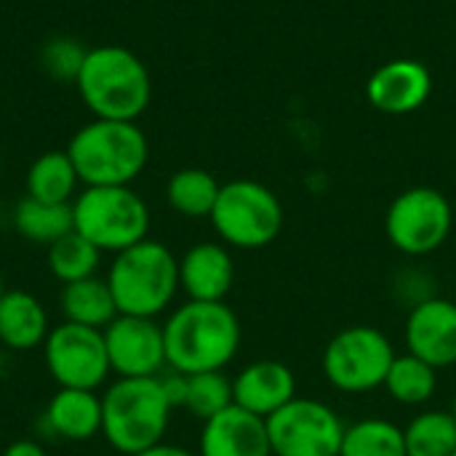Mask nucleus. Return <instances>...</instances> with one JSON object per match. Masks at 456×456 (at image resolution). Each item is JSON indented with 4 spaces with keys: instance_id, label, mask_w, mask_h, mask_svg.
I'll list each match as a JSON object with an SVG mask.
<instances>
[{
    "instance_id": "1",
    "label": "nucleus",
    "mask_w": 456,
    "mask_h": 456,
    "mask_svg": "<svg viewBox=\"0 0 456 456\" xmlns=\"http://www.w3.org/2000/svg\"><path fill=\"white\" fill-rule=\"evenodd\" d=\"M240 321L224 302L187 299L163 323L166 366L179 374L222 371L240 350Z\"/></svg>"
},
{
    "instance_id": "2",
    "label": "nucleus",
    "mask_w": 456,
    "mask_h": 456,
    "mask_svg": "<svg viewBox=\"0 0 456 456\" xmlns=\"http://www.w3.org/2000/svg\"><path fill=\"white\" fill-rule=\"evenodd\" d=\"M75 83L86 107L102 120H136L152 96L144 61L123 45L91 48Z\"/></svg>"
},
{
    "instance_id": "3",
    "label": "nucleus",
    "mask_w": 456,
    "mask_h": 456,
    "mask_svg": "<svg viewBox=\"0 0 456 456\" xmlns=\"http://www.w3.org/2000/svg\"><path fill=\"white\" fill-rule=\"evenodd\" d=\"M67 155L86 187H128L150 160V144L136 120H102L83 126Z\"/></svg>"
},
{
    "instance_id": "4",
    "label": "nucleus",
    "mask_w": 456,
    "mask_h": 456,
    "mask_svg": "<svg viewBox=\"0 0 456 456\" xmlns=\"http://www.w3.org/2000/svg\"><path fill=\"white\" fill-rule=\"evenodd\" d=\"M171 411L160 377L118 379L102 395V433L115 452L136 456L163 444Z\"/></svg>"
},
{
    "instance_id": "5",
    "label": "nucleus",
    "mask_w": 456,
    "mask_h": 456,
    "mask_svg": "<svg viewBox=\"0 0 456 456\" xmlns=\"http://www.w3.org/2000/svg\"><path fill=\"white\" fill-rule=\"evenodd\" d=\"M104 281L115 297L118 315L155 318L179 291V259L163 243L144 238L115 254Z\"/></svg>"
},
{
    "instance_id": "6",
    "label": "nucleus",
    "mask_w": 456,
    "mask_h": 456,
    "mask_svg": "<svg viewBox=\"0 0 456 456\" xmlns=\"http://www.w3.org/2000/svg\"><path fill=\"white\" fill-rule=\"evenodd\" d=\"M75 232L99 251L120 254L150 232L147 203L131 187H86L72 203Z\"/></svg>"
},
{
    "instance_id": "7",
    "label": "nucleus",
    "mask_w": 456,
    "mask_h": 456,
    "mask_svg": "<svg viewBox=\"0 0 456 456\" xmlns=\"http://www.w3.org/2000/svg\"><path fill=\"white\" fill-rule=\"evenodd\" d=\"M208 219L227 246L256 251L281 235L283 206L270 187L254 179H235L222 184Z\"/></svg>"
},
{
    "instance_id": "8",
    "label": "nucleus",
    "mask_w": 456,
    "mask_h": 456,
    "mask_svg": "<svg viewBox=\"0 0 456 456\" xmlns=\"http://www.w3.org/2000/svg\"><path fill=\"white\" fill-rule=\"evenodd\" d=\"M395 361V347L385 331L374 326L342 329L323 350V377L331 387L361 395L385 387L387 371Z\"/></svg>"
},
{
    "instance_id": "9",
    "label": "nucleus",
    "mask_w": 456,
    "mask_h": 456,
    "mask_svg": "<svg viewBox=\"0 0 456 456\" xmlns=\"http://www.w3.org/2000/svg\"><path fill=\"white\" fill-rule=\"evenodd\" d=\"M452 227V203L433 187H411L401 192L385 216L387 240L406 256H428L438 251L449 240Z\"/></svg>"
},
{
    "instance_id": "10",
    "label": "nucleus",
    "mask_w": 456,
    "mask_h": 456,
    "mask_svg": "<svg viewBox=\"0 0 456 456\" xmlns=\"http://www.w3.org/2000/svg\"><path fill=\"white\" fill-rule=\"evenodd\" d=\"M265 422L273 456H339L347 430L339 414L315 398H294Z\"/></svg>"
},
{
    "instance_id": "11",
    "label": "nucleus",
    "mask_w": 456,
    "mask_h": 456,
    "mask_svg": "<svg viewBox=\"0 0 456 456\" xmlns=\"http://www.w3.org/2000/svg\"><path fill=\"white\" fill-rule=\"evenodd\" d=\"M43 355H45L48 374L59 387L96 390L112 374L104 331L99 329L64 321L48 331L43 342Z\"/></svg>"
},
{
    "instance_id": "12",
    "label": "nucleus",
    "mask_w": 456,
    "mask_h": 456,
    "mask_svg": "<svg viewBox=\"0 0 456 456\" xmlns=\"http://www.w3.org/2000/svg\"><path fill=\"white\" fill-rule=\"evenodd\" d=\"M104 345L110 369L118 379L160 377V369L166 366L163 326H158L155 318L118 315L104 329Z\"/></svg>"
},
{
    "instance_id": "13",
    "label": "nucleus",
    "mask_w": 456,
    "mask_h": 456,
    "mask_svg": "<svg viewBox=\"0 0 456 456\" xmlns=\"http://www.w3.org/2000/svg\"><path fill=\"white\" fill-rule=\"evenodd\" d=\"M406 350L436 369L456 363V302L428 297L414 302L403 326Z\"/></svg>"
},
{
    "instance_id": "14",
    "label": "nucleus",
    "mask_w": 456,
    "mask_h": 456,
    "mask_svg": "<svg viewBox=\"0 0 456 456\" xmlns=\"http://www.w3.org/2000/svg\"><path fill=\"white\" fill-rule=\"evenodd\" d=\"M198 456H273L267 422L232 403L203 422Z\"/></svg>"
},
{
    "instance_id": "15",
    "label": "nucleus",
    "mask_w": 456,
    "mask_h": 456,
    "mask_svg": "<svg viewBox=\"0 0 456 456\" xmlns=\"http://www.w3.org/2000/svg\"><path fill=\"white\" fill-rule=\"evenodd\" d=\"M430 88H433V80L425 64L414 59H395V61L382 64L371 75L366 94H369V102L379 112L406 115V112L419 110L428 102Z\"/></svg>"
},
{
    "instance_id": "16",
    "label": "nucleus",
    "mask_w": 456,
    "mask_h": 456,
    "mask_svg": "<svg viewBox=\"0 0 456 456\" xmlns=\"http://www.w3.org/2000/svg\"><path fill=\"white\" fill-rule=\"evenodd\" d=\"M297 398V377L281 361L248 363L232 379V403L267 419Z\"/></svg>"
},
{
    "instance_id": "17",
    "label": "nucleus",
    "mask_w": 456,
    "mask_h": 456,
    "mask_svg": "<svg viewBox=\"0 0 456 456\" xmlns=\"http://www.w3.org/2000/svg\"><path fill=\"white\" fill-rule=\"evenodd\" d=\"M235 281V265L222 243H195L179 259V289L192 302H224Z\"/></svg>"
},
{
    "instance_id": "18",
    "label": "nucleus",
    "mask_w": 456,
    "mask_h": 456,
    "mask_svg": "<svg viewBox=\"0 0 456 456\" xmlns=\"http://www.w3.org/2000/svg\"><path fill=\"white\" fill-rule=\"evenodd\" d=\"M45 422L64 441H91L102 433V395L96 390L59 387L48 401Z\"/></svg>"
},
{
    "instance_id": "19",
    "label": "nucleus",
    "mask_w": 456,
    "mask_h": 456,
    "mask_svg": "<svg viewBox=\"0 0 456 456\" xmlns=\"http://www.w3.org/2000/svg\"><path fill=\"white\" fill-rule=\"evenodd\" d=\"M51 326L43 305L27 291H3L0 342L8 350H35L45 342Z\"/></svg>"
},
{
    "instance_id": "20",
    "label": "nucleus",
    "mask_w": 456,
    "mask_h": 456,
    "mask_svg": "<svg viewBox=\"0 0 456 456\" xmlns=\"http://www.w3.org/2000/svg\"><path fill=\"white\" fill-rule=\"evenodd\" d=\"M59 305H61V315L67 323L99 329V331H104L118 318L115 297H112L107 281H102L96 275L86 278V281L67 283L61 289Z\"/></svg>"
},
{
    "instance_id": "21",
    "label": "nucleus",
    "mask_w": 456,
    "mask_h": 456,
    "mask_svg": "<svg viewBox=\"0 0 456 456\" xmlns=\"http://www.w3.org/2000/svg\"><path fill=\"white\" fill-rule=\"evenodd\" d=\"M77 182L80 176L67 150L43 152L27 171V195L43 203H69Z\"/></svg>"
},
{
    "instance_id": "22",
    "label": "nucleus",
    "mask_w": 456,
    "mask_h": 456,
    "mask_svg": "<svg viewBox=\"0 0 456 456\" xmlns=\"http://www.w3.org/2000/svg\"><path fill=\"white\" fill-rule=\"evenodd\" d=\"M13 224L27 240L51 246L75 230L72 203H43L27 195L13 211Z\"/></svg>"
},
{
    "instance_id": "23",
    "label": "nucleus",
    "mask_w": 456,
    "mask_h": 456,
    "mask_svg": "<svg viewBox=\"0 0 456 456\" xmlns=\"http://www.w3.org/2000/svg\"><path fill=\"white\" fill-rule=\"evenodd\" d=\"M385 390L393 401L403 406H422L433 401L438 390V369L411 353L395 355L385 379Z\"/></svg>"
},
{
    "instance_id": "24",
    "label": "nucleus",
    "mask_w": 456,
    "mask_h": 456,
    "mask_svg": "<svg viewBox=\"0 0 456 456\" xmlns=\"http://www.w3.org/2000/svg\"><path fill=\"white\" fill-rule=\"evenodd\" d=\"M222 184L203 168H182L168 179L166 198L171 208L182 216H211Z\"/></svg>"
},
{
    "instance_id": "25",
    "label": "nucleus",
    "mask_w": 456,
    "mask_h": 456,
    "mask_svg": "<svg viewBox=\"0 0 456 456\" xmlns=\"http://www.w3.org/2000/svg\"><path fill=\"white\" fill-rule=\"evenodd\" d=\"M406 456H454L456 419L452 411H422L403 430Z\"/></svg>"
},
{
    "instance_id": "26",
    "label": "nucleus",
    "mask_w": 456,
    "mask_h": 456,
    "mask_svg": "<svg viewBox=\"0 0 456 456\" xmlns=\"http://www.w3.org/2000/svg\"><path fill=\"white\" fill-rule=\"evenodd\" d=\"M99 259H102V251L75 230L48 246V270L64 286L94 278Z\"/></svg>"
},
{
    "instance_id": "27",
    "label": "nucleus",
    "mask_w": 456,
    "mask_h": 456,
    "mask_svg": "<svg viewBox=\"0 0 456 456\" xmlns=\"http://www.w3.org/2000/svg\"><path fill=\"white\" fill-rule=\"evenodd\" d=\"M339 456H406L403 430L387 419H361L345 430Z\"/></svg>"
},
{
    "instance_id": "28",
    "label": "nucleus",
    "mask_w": 456,
    "mask_h": 456,
    "mask_svg": "<svg viewBox=\"0 0 456 456\" xmlns=\"http://www.w3.org/2000/svg\"><path fill=\"white\" fill-rule=\"evenodd\" d=\"M230 406H232V379H227L222 371L187 374L182 409H187L195 419L208 422L211 417L222 414Z\"/></svg>"
},
{
    "instance_id": "29",
    "label": "nucleus",
    "mask_w": 456,
    "mask_h": 456,
    "mask_svg": "<svg viewBox=\"0 0 456 456\" xmlns=\"http://www.w3.org/2000/svg\"><path fill=\"white\" fill-rule=\"evenodd\" d=\"M86 48L75 40V37H53L43 45L40 51V61L45 67V72L56 80H77L80 67L86 61Z\"/></svg>"
},
{
    "instance_id": "30",
    "label": "nucleus",
    "mask_w": 456,
    "mask_h": 456,
    "mask_svg": "<svg viewBox=\"0 0 456 456\" xmlns=\"http://www.w3.org/2000/svg\"><path fill=\"white\" fill-rule=\"evenodd\" d=\"M3 456H45L43 452V446L40 444H35V441H13Z\"/></svg>"
},
{
    "instance_id": "31",
    "label": "nucleus",
    "mask_w": 456,
    "mask_h": 456,
    "mask_svg": "<svg viewBox=\"0 0 456 456\" xmlns=\"http://www.w3.org/2000/svg\"><path fill=\"white\" fill-rule=\"evenodd\" d=\"M136 456H195L190 454L187 449H182V446H171V444H158V446H152V449H147V452H142V454Z\"/></svg>"
},
{
    "instance_id": "32",
    "label": "nucleus",
    "mask_w": 456,
    "mask_h": 456,
    "mask_svg": "<svg viewBox=\"0 0 456 456\" xmlns=\"http://www.w3.org/2000/svg\"><path fill=\"white\" fill-rule=\"evenodd\" d=\"M452 414H454V419H456V395H454V409H452Z\"/></svg>"
},
{
    "instance_id": "33",
    "label": "nucleus",
    "mask_w": 456,
    "mask_h": 456,
    "mask_svg": "<svg viewBox=\"0 0 456 456\" xmlns=\"http://www.w3.org/2000/svg\"><path fill=\"white\" fill-rule=\"evenodd\" d=\"M0 297H3V286H0Z\"/></svg>"
},
{
    "instance_id": "34",
    "label": "nucleus",
    "mask_w": 456,
    "mask_h": 456,
    "mask_svg": "<svg viewBox=\"0 0 456 456\" xmlns=\"http://www.w3.org/2000/svg\"><path fill=\"white\" fill-rule=\"evenodd\" d=\"M454 456H456V452H454Z\"/></svg>"
}]
</instances>
